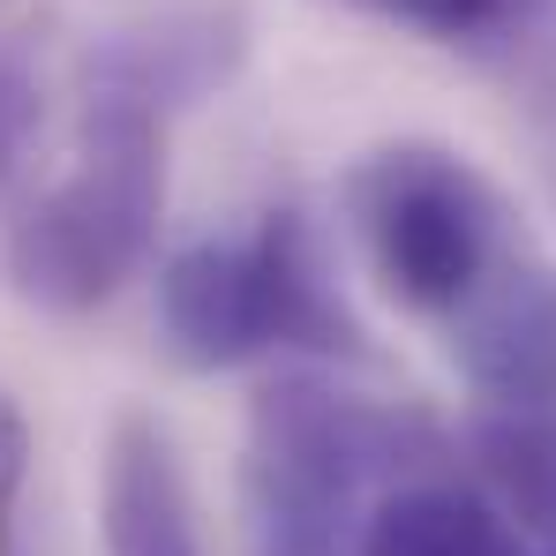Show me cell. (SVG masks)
Wrapping results in <instances>:
<instances>
[{"label": "cell", "mask_w": 556, "mask_h": 556, "mask_svg": "<svg viewBox=\"0 0 556 556\" xmlns=\"http://www.w3.org/2000/svg\"><path fill=\"white\" fill-rule=\"evenodd\" d=\"M527 15H534V0H421L414 30L452 38V46H489V38L519 30Z\"/></svg>", "instance_id": "9"}, {"label": "cell", "mask_w": 556, "mask_h": 556, "mask_svg": "<svg viewBox=\"0 0 556 556\" xmlns=\"http://www.w3.org/2000/svg\"><path fill=\"white\" fill-rule=\"evenodd\" d=\"M23 466H30V429H23L15 399L0 391V519H8V504H15V489H23Z\"/></svg>", "instance_id": "11"}, {"label": "cell", "mask_w": 556, "mask_h": 556, "mask_svg": "<svg viewBox=\"0 0 556 556\" xmlns=\"http://www.w3.org/2000/svg\"><path fill=\"white\" fill-rule=\"evenodd\" d=\"M473 459L504 519L556 534V406H504L473 429Z\"/></svg>", "instance_id": "8"}, {"label": "cell", "mask_w": 556, "mask_h": 556, "mask_svg": "<svg viewBox=\"0 0 556 556\" xmlns=\"http://www.w3.org/2000/svg\"><path fill=\"white\" fill-rule=\"evenodd\" d=\"M38 76H30V61L23 53H8L0 46V181L30 159V143H38Z\"/></svg>", "instance_id": "10"}, {"label": "cell", "mask_w": 556, "mask_h": 556, "mask_svg": "<svg viewBox=\"0 0 556 556\" xmlns=\"http://www.w3.org/2000/svg\"><path fill=\"white\" fill-rule=\"evenodd\" d=\"M98 527H105V556H203L166 421H151V414L113 421L105 466H98Z\"/></svg>", "instance_id": "6"}, {"label": "cell", "mask_w": 556, "mask_h": 556, "mask_svg": "<svg viewBox=\"0 0 556 556\" xmlns=\"http://www.w3.org/2000/svg\"><path fill=\"white\" fill-rule=\"evenodd\" d=\"M346 211L362 226L383 293L437 324H452L511 256H527L504 195L459 151H437V143H391L362 159L346 181Z\"/></svg>", "instance_id": "4"}, {"label": "cell", "mask_w": 556, "mask_h": 556, "mask_svg": "<svg viewBox=\"0 0 556 556\" xmlns=\"http://www.w3.org/2000/svg\"><path fill=\"white\" fill-rule=\"evenodd\" d=\"M362 8H376V15H399V23H414V15H421V0H362Z\"/></svg>", "instance_id": "12"}, {"label": "cell", "mask_w": 556, "mask_h": 556, "mask_svg": "<svg viewBox=\"0 0 556 556\" xmlns=\"http://www.w3.org/2000/svg\"><path fill=\"white\" fill-rule=\"evenodd\" d=\"M459 376L496 406H556V286L534 256H511L444 324Z\"/></svg>", "instance_id": "5"}, {"label": "cell", "mask_w": 556, "mask_h": 556, "mask_svg": "<svg viewBox=\"0 0 556 556\" xmlns=\"http://www.w3.org/2000/svg\"><path fill=\"white\" fill-rule=\"evenodd\" d=\"M159 324L188 369L256 354H354V316L301 211H271L249 241H188L159 271Z\"/></svg>", "instance_id": "3"}, {"label": "cell", "mask_w": 556, "mask_h": 556, "mask_svg": "<svg viewBox=\"0 0 556 556\" xmlns=\"http://www.w3.org/2000/svg\"><path fill=\"white\" fill-rule=\"evenodd\" d=\"M354 556H519V534L496 496L466 489L437 466V473L376 489V504L362 511V534H354Z\"/></svg>", "instance_id": "7"}, {"label": "cell", "mask_w": 556, "mask_h": 556, "mask_svg": "<svg viewBox=\"0 0 556 556\" xmlns=\"http://www.w3.org/2000/svg\"><path fill=\"white\" fill-rule=\"evenodd\" d=\"M437 466L444 437L421 414L286 376L249 414V466H241L249 556H354L376 489Z\"/></svg>", "instance_id": "1"}, {"label": "cell", "mask_w": 556, "mask_h": 556, "mask_svg": "<svg viewBox=\"0 0 556 556\" xmlns=\"http://www.w3.org/2000/svg\"><path fill=\"white\" fill-rule=\"evenodd\" d=\"M159 218H166L159 98L98 53L76 166L8 226V278L23 286V301L53 316H84L121 293V278H136V264L159 241Z\"/></svg>", "instance_id": "2"}]
</instances>
